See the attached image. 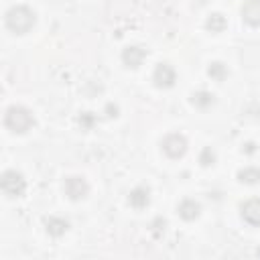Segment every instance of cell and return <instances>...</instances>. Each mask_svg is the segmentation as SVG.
I'll use <instances>...</instances> for the list:
<instances>
[{
	"label": "cell",
	"instance_id": "1",
	"mask_svg": "<svg viewBox=\"0 0 260 260\" xmlns=\"http://www.w3.org/2000/svg\"><path fill=\"white\" fill-rule=\"evenodd\" d=\"M14 120V124H10V128H14L16 132H24L28 126H30V116H28V112L26 110H22V108H12V110H8V116H6V122H12Z\"/></svg>",
	"mask_w": 260,
	"mask_h": 260
},
{
	"label": "cell",
	"instance_id": "2",
	"mask_svg": "<svg viewBox=\"0 0 260 260\" xmlns=\"http://www.w3.org/2000/svg\"><path fill=\"white\" fill-rule=\"evenodd\" d=\"M242 215H244V219L248 223L260 225V199H250L248 203H244Z\"/></svg>",
	"mask_w": 260,
	"mask_h": 260
},
{
	"label": "cell",
	"instance_id": "3",
	"mask_svg": "<svg viewBox=\"0 0 260 260\" xmlns=\"http://www.w3.org/2000/svg\"><path fill=\"white\" fill-rule=\"evenodd\" d=\"M242 14L248 22L258 24L260 22V0H248L246 6L242 8Z\"/></svg>",
	"mask_w": 260,
	"mask_h": 260
},
{
	"label": "cell",
	"instance_id": "4",
	"mask_svg": "<svg viewBox=\"0 0 260 260\" xmlns=\"http://www.w3.org/2000/svg\"><path fill=\"white\" fill-rule=\"evenodd\" d=\"M197 213H199V205H197V203H193V201H185V203L181 205V215H183L185 219H193Z\"/></svg>",
	"mask_w": 260,
	"mask_h": 260
}]
</instances>
